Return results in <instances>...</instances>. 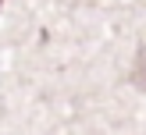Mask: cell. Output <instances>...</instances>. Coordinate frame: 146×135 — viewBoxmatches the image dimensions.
<instances>
[{"label": "cell", "mask_w": 146, "mask_h": 135, "mask_svg": "<svg viewBox=\"0 0 146 135\" xmlns=\"http://www.w3.org/2000/svg\"><path fill=\"white\" fill-rule=\"evenodd\" d=\"M0 4H4V0H0Z\"/></svg>", "instance_id": "cell-2"}, {"label": "cell", "mask_w": 146, "mask_h": 135, "mask_svg": "<svg viewBox=\"0 0 146 135\" xmlns=\"http://www.w3.org/2000/svg\"><path fill=\"white\" fill-rule=\"evenodd\" d=\"M128 82L139 85V89H146V50H139V53H135V64H132V75H128Z\"/></svg>", "instance_id": "cell-1"}]
</instances>
